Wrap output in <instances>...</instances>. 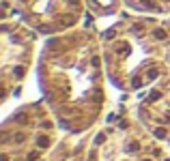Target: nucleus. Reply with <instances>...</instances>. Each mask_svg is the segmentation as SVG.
<instances>
[{"instance_id": "obj_2", "label": "nucleus", "mask_w": 170, "mask_h": 161, "mask_svg": "<svg viewBox=\"0 0 170 161\" xmlns=\"http://www.w3.org/2000/svg\"><path fill=\"white\" fill-rule=\"evenodd\" d=\"M155 135H157V137H164V135H166V131H164V129H157Z\"/></svg>"}, {"instance_id": "obj_1", "label": "nucleus", "mask_w": 170, "mask_h": 161, "mask_svg": "<svg viewBox=\"0 0 170 161\" xmlns=\"http://www.w3.org/2000/svg\"><path fill=\"white\" fill-rule=\"evenodd\" d=\"M155 37H157V39H166V32H164V30H157Z\"/></svg>"}]
</instances>
